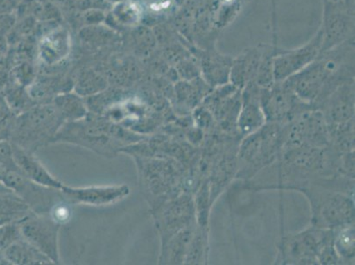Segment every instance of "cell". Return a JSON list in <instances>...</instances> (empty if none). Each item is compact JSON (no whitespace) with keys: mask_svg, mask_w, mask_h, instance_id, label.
<instances>
[{"mask_svg":"<svg viewBox=\"0 0 355 265\" xmlns=\"http://www.w3.org/2000/svg\"><path fill=\"white\" fill-rule=\"evenodd\" d=\"M354 80V40L322 51L305 69L284 83L303 101L319 109L341 84Z\"/></svg>","mask_w":355,"mask_h":265,"instance_id":"obj_1","label":"cell"},{"mask_svg":"<svg viewBox=\"0 0 355 265\" xmlns=\"http://www.w3.org/2000/svg\"><path fill=\"white\" fill-rule=\"evenodd\" d=\"M282 128L280 123L266 122L257 131L243 137L238 151L239 178L250 179L279 157Z\"/></svg>","mask_w":355,"mask_h":265,"instance_id":"obj_2","label":"cell"},{"mask_svg":"<svg viewBox=\"0 0 355 265\" xmlns=\"http://www.w3.org/2000/svg\"><path fill=\"white\" fill-rule=\"evenodd\" d=\"M64 119L54 105L35 106L21 113L12 123L11 143L33 151L45 142H53Z\"/></svg>","mask_w":355,"mask_h":265,"instance_id":"obj_3","label":"cell"},{"mask_svg":"<svg viewBox=\"0 0 355 265\" xmlns=\"http://www.w3.org/2000/svg\"><path fill=\"white\" fill-rule=\"evenodd\" d=\"M131 135H128L114 124L99 119H85L67 123L58 131L53 142L67 141L69 143L84 145L90 150L109 156L114 155L118 148L115 144L118 142L128 141Z\"/></svg>","mask_w":355,"mask_h":265,"instance_id":"obj_4","label":"cell"},{"mask_svg":"<svg viewBox=\"0 0 355 265\" xmlns=\"http://www.w3.org/2000/svg\"><path fill=\"white\" fill-rule=\"evenodd\" d=\"M332 242L334 229L313 225L305 231L289 234L282 239L276 264H319V254Z\"/></svg>","mask_w":355,"mask_h":265,"instance_id":"obj_5","label":"cell"},{"mask_svg":"<svg viewBox=\"0 0 355 265\" xmlns=\"http://www.w3.org/2000/svg\"><path fill=\"white\" fill-rule=\"evenodd\" d=\"M311 200L313 225L316 228L335 229L354 224V203L347 194L326 190L304 189Z\"/></svg>","mask_w":355,"mask_h":265,"instance_id":"obj_6","label":"cell"},{"mask_svg":"<svg viewBox=\"0 0 355 265\" xmlns=\"http://www.w3.org/2000/svg\"><path fill=\"white\" fill-rule=\"evenodd\" d=\"M354 8L343 1L322 0V51L354 40ZM321 51V53H322Z\"/></svg>","mask_w":355,"mask_h":265,"instance_id":"obj_7","label":"cell"},{"mask_svg":"<svg viewBox=\"0 0 355 265\" xmlns=\"http://www.w3.org/2000/svg\"><path fill=\"white\" fill-rule=\"evenodd\" d=\"M261 105L266 122L282 125L302 112L318 109L311 103L303 101L284 82H276L270 88L261 89Z\"/></svg>","mask_w":355,"mask_h":265,"instance_id":"obj_8","label":"cell"},{"mask_svg":"<svg viewBox=\"0 0 355 265\" xmlns=\"http://www.w3.org/2000/svg\"><path fill=\"white\" fill-rule=\"evenodd\" d=\"M22 238L41 253L46 255L53 264L60 263L58 237L60 225L50 216L28 215L19 219Z\"/></svg>","mask_w":355,"mask_h":265,"instance_id":"obj_9","label":"cell"},{"mask_svg":"<svg viewBox=\"0 0 355 265\" xmlns=\"http://www.w3.org/2000/svg\"><path fill=\"white\" fill-rule=\"evenodd\" d=\"M322 35L320 28L305 44L295 49L277 48L273 58L275 82H283L312 63L321 53Z\"/></svg>","mask_w":355,"mask_h":265,"instance_id":"obj_10","label":"cell"},{"mask_svg":"<svg viewBox=\"0 0 355 265\" xmlns=\"http://www.w3.org/2000/svg\"><path fill=\"white\" fill-rule=\"evenodd\" d=\"M241 89L228 83L212 89L202 105L212 113L215 121L225 131L237 129L241 108Z\"/></svg>","mask_w":355,"mask_h":265,"instance_id":"obj_11","label":"cell"},{"mask_svg":"<svg viewBox=\"0 0 355 265\" xmlns=\"http://www.w3.org/2000/svg\"><path fill=\"white\" fill-rule=\"evenodd\" d=\"M277 45L260 44L246 48L232 60L230 83L242 89L248 83L253 82L261 65L270 55L276 53Z\"/></svg>","mask_w":355,"mask_h":265,"instance_id":"obj_12","label":"cell"},{"mask_svg":"<svg viewBox=\"0 0 355 265\" xmlns=\"http://www.w3.org/2000/svg\"><path fill=\"white\" fill-rule=\"evenodd\" d=\"M189 51L198 61L202 78L212 89L230 83V72L234 57L220 53L217 46L200 49L191 45Z\"/></svg>","mask_w":355,"mask_h":265,"instance_id":"obj_13","label":"cell"},{"mask_svg":"<svg viewBox=\"0 0 355 265\" xmlns=\"http://www.w3.org/2000/svg\"><path fill=\"white\" fill-rule=\"evenodd\" d=\"M195 203L190 195L176 197L163 208L157 219V228L162 234V241L177 232L196 224Z\"/></svg>","mask_w":355,"mask_h":265,"instance_id":"obj_14","label":"cell"},{"mask_svg":"<svg viewBox=\"0 0 355 265\" xmlns=\"http://www.w3.org/2000/svg\"><path fill=\"white\" fill-rule=\"evenodd\" d=\"M60 192L72 203L92 206L114 205L129 196L130 189L127 185L92 186L72 187L63 185Z\"/></svg>","mask_w":355,"mask_h":265,"instance_id":"obj_15","label":"cell"},{"mask_svg":"<svg viewBox=\"0 0 355 265\" xmlns=\"http://www.w3.org/2000/svg\"><path fill=\"white\" fill-rule=\"evenodd\" d=\"M261 89L256 83H248L241 89V108L237 119V130L241 137L256 132L266 123L261 105Z\"/></svg>","mask_w":355,"mask_h":265,"instance_id":"obj_16","label":"cell"},{"mask_svg":"<svg viewBox=\"0 0 355 265\" xmlns=\"http://www.w3.org/2000/svg\"><path fill=\"white\" fill-rule=\"evenodd\" d=\"M319 110L327 125H340L354 119V80L341 84L322 102Z\"/></svg>","mask_w":355,"mask_h":265,"instance_id":"obj_17","label":"cell"},{"mask_svg":"<svg viewBox=\"0 0 355 265\" xmlns=\"http://www.w3.org/2000/svg\"><path fill=\"white\" fill-rule=\"evenodd\" d=\"M11 145L15 164L24 176L38 185L61 189L64 184L48 172L44 164L34 156L33 153L15 144L11 143Z\"/></svg>","mask_w":355,"mask_h":265,"instance_id":"obj_18","label":"cell"},{"mask_svg":"<svg viewBox=\"0 0 355 265\" xmlns=\"http://www.w3.org/2000/svg\"><path fill=\"white\" fill-rule=\"evenodd\" d=\"M71 38L69 32L64 28L56 27L42 35L38 44V54L42 62L53 66L66 59L70 53Z\"/></svg>","mask_w":355,"mask_h":265,"instance_id":"obj_19","label":"cell"},{"mask_svg":"<svg viewBox=\"0 0 355 265\" xmlns=\"http://www.w3.org/2000/svg\"><path fill=\"white\" fill-rule=\"evenodd\" d=\"M144 12L139 0H122L112 5L105 17L110 28L131 30L143 24Z\"/></svg>","mask_w":355,"mask_h":265,"instance_id":"obj_20","label":"cell"},{"mask_svg":"<svg viewBox=\"0 0 355 265\" xmlns=\"http://www.w3.org/2000/svg\"><path fill=\"white\" fill-rule=\"evenodd\" d=\"M173 90L178 105L186 112L193 111L201 105L212 88L201 76H199L190 80H177Z\"/></svg>","mask_w":355,"mask_h":265,"instance_id":"obj_21","label":"cell"},{"mask_svg":"<svg viewBox=\"0 0 355 265\" xmlns=\"http://www.w3.org/2000/svg\"><path fill=\"white\" fill-rule=\"evenodd\" d=\"M198 223L182 229L176 234L170 236L167 240L162 241V253L161 263L180 264L185 263L190 241L195 232Z\"/></svg>","mask_w":355,"mask_h":265,"instance_id":"obj_22","label":"cell"},{"mask_svg":"<svg viewBox=\"0 0 355 265\" xmlns=\"http://www.w3.org/2000/svg\"><path fill=\"white\" fill-rule=\"evenodd\" d=\"M3 255L6 261L12 264H53L46 255L41 253L33 246L26 241L24 238L9 246L6 250L3 251Z\"/></svg>","mask_w":355,"mask_h":265,"instance_id":"obj_23","label":"cell"},{"mask_svg":"<svg viewBox=\"0 0 355 265\" xmlns=\"http://www.w3.org/2000/svg\"><path fill=\"white\" fill-rule=\"evenodd\" d=\"M128 45L129 50L138 58L148 59L157 48L156 35L153 28L146 25H139L129 30Z\"/></svg>","mask_w":355,"mask_h":265,"instance_id":"obj_24","label":"cell"},{"mask_svg":"<svg viewBox=\"0 0 355 265\" xmlns=\"http://www.w3.org/2000/svg\"><path fill=\"white\" fill-rule=\"evenodd\" d=\"M55 108L64 121H80L87 116V105L78 94L64 93L54 99Z\"/></svg>","mask_w":355,"mask_h":265,"instance_id":"obj_25","label":"cell"},{"mask_svg":"<svg viewBox=\"0 0 355 265\" xmlns=\"http://www.w3.org/2000/svg\"><path fill=\"white\" fill-rule=\"evenodd\" d=\"M208 230L206 228L196 225L195 232L187 252L185 263L187 264H205L208 257Z\"/></svg>","mask_w":355,"mask_h":265,"instance_id":"obj_26","label":"cell"},{"mask_svg":"<svg viewBox=\"0 0 355 265\" xmlns=\"http://www.w3.org/2000/svg\"><path fill=\"white\" fill-rule=\"evenodd\" d=\"M334 245L342 262L353 259L354 257V224L334 229Z\"/></svg>","mask_w":355,"mask_h":265,"instance_id":"obj_27","label":"cell"},{"mask_svg":"<svg viewBox=\"0 0 355 265\" xmlns=\"http://www.w3.org/2000/svg\"><path fill=\"white\" fill-rule=\"evenodd\" d=\"M30 206L15 193L0 194V216L12 221H19L30 215Z\"/></svg>","mask_w":355,"mask_h":265,"instance_id":"obj_28","label":"cell"},{"mask_svg":"<svg viewBox=\"0 0 355 265\" xmlns=\"http://www.w3.org/2000/svg\"><path fill=\"white\" fill-rule=\"evenodd\" d=\"M106 80L93 70H85L76 83V93L80 96L96 95L106 89Z\"/></svg>","mask_w":355,"mask_h":265,"instance_id":"obj_29","label":"cell"},{"mask_svg":"<svg viewBox=\"0 0 355 265\" xmlns=\"http://www.w3.org/2000/svg\"><path fill=\"white\" fill-rule=\"evenodd\" d=\"M180 80H190L201 76L198 60L191 53L174 66Z\"/></svg>","mask_w":355,"mask_h":265,"instance_id":"obj_30","label":"cell"},{"mask_svg":"<svg viewBox=\"0 0 355 265\" xmlns=\"http://www.w3.org/2000/svg\"><path fill=\"white\" fill-rule=\"evenodd\" d=\"M22 236L18 221L6 223L0 225V252L15 242L21 240Z\"/></svg>","mask_w":355,"mask_h":265,"instance_id":"obj_31","label":"cell"},{"mask_svg":"<svg viewBox=\"0 0 355 265\" xmlns=\"http://www.w3.org/2000/svg\"><path fill=\"white\" fill-rule=\"evenodd\" d=\"M49 216L57 224H66L72 218V209L67 203H57L51 207Z\"/></svg>","mask_w":355,"mask_h":265,"instance_id":"obj_32","label":"cell"},{"mask_svg":"<svg viewBox=\"0 0 355 265\" xmlns=\"http://www.w3.org/2000/svg\"><path fill=\"white\" fill-rule=\"evenodd\" d=\"M9 44L6 35H0V57L8 54Z\"/></svg>","mask_w":355,"mask_h":265,"instance_id":"obj_33","label":"cell"},{"mask_svg":"<svg viewBox=\"0 0 355 265\" xmlns=\"http://www.w3.org/2000/svg\"><path fill=\"white\" fill-rule=\"evenodd\" d=\"M205 0H177L180 8H195Z\"/></svg>","mask_w":355,"mask_h":265,"instance_id":"obj_34","label":"cell"},{"mask_svg":"<svg viewBox=\"0 0 355 265\" xmlns=\"http://www.w3.org/2000/svg\"><path fill=\"white\" fill-rule=\"evenodd\" d=\"M6 193H14L11 191L10 189H8V187L5 185L4 183L0 182V194H6Z\"/></svg>","mask_w":355,"mask_h":265,"instance_id":"obj_35","label":"cell"},{"mask_svg":"<svg viewBox=\"0 0 355 265\" xmlns=\"http://www.w3.org/2000/svg\"><path fill=\"white\" fill-rule=\"evenodd\" d=\"M331 1H343L345 3V4H347L348 6H353V8H354V0H331Z\"/></svg>","mask_w":355,"mask_h":265,"instance_id":"obj_36","label":"cell"},{"mask_svg":"<svg viewBox=\"0 0 355 265\" xmlns=\"http://www.w3.org/2000/svg\"><path fill=\"white\" fill-rule=\"evenodd\" d=\"M10 219L5 218V216H0V225L6 224V223L11 222Z\"/></svg>","mask_w":355,"mask_h":265,"instance_id":"obj_37","label":"cell"}]
</instances>
